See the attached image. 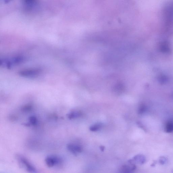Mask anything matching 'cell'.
I'll return each instance as SVG.
<instances>
[{
    "label": "cell",
    "instance_id": "obj_10",
    "mask_svg": "<svg viewBox=\"0 0 173 173\" xmlns=\"http://www.w3.org/2000/svg\"><path fill=\"white\" fill-rule=\"evenodd\" d=\"M165 131L166 133H170L173 131V123L172 122H168L166 125L165 128Z\"/></svg>",
    "mask_w": 173,
    "mask_h": 173
},
{
    "label": "cell",
    "instance_id": "obj_11",
    "mask_svg": "<svg viewBox=\"0 0 173 173\" xmlns=\"http://www.w3.org/2000/svg\"><path fill=\"white\" fill-rule=\"evenodd\" d=\"M102 126V124L100 123H97L95 125L90 126V130L92 131H98Z\"/></svg>",
    "mask_w": 173,
    "mask_h": 173
},
{
    "label": "cell",
    "instance_id": "obj_4",
    "mask_svg": "<svg viewBox=\"0 0 173 173\" xmlns=\"http://www.w3.org/2000/svg\"><path fill=\"white\" fill-rule=\"evenodd\" d=\"M40 71V70L38 69H27L20 71L19 74L22 77H33L39 75Z\"/></svg>",
    "mask_w": 173,
    "mask_h": 173
},
{
    "label": "cell",
    "instance_id": "obj_1",
    "mask_svg": "<svg viewBox=\"0 0 173 173\" xmlns=\"http://www.w3.org/2000/svg\"><path fill=\"white\" fill-rule=\"evenodd\" d=\"M24 60V58L21 57H14L10 60L3 59L1 60V65L10 68L14 65L22 63Z\"/></svg>",
    "mask_w": 173,
    "mask_h": 173
},
{
    "label": "cell",
    "instance_id": "obj_18",
    "mask_svg": "<svg viewBox=\"0 0 173 173\" xmlns=\"http://www.w3.org/2000/svg\"><path fill=\"white\" fill-rule=\"evenodd\" d=\"M100 150L101 151H104L105 149V146H102V145H101V146H100Z\"/></svg>",
    "mask_w": 173,
    "mask_h": 173
},
{
    "label": "cell",
    "instance_id": "obj_20",
    "mask_svg": "<svg viewBox=\"0 0 173 173\" xmlns=\"http://www.w3.org/2000/svg\"></svg>",
    "mask_w": 173,
    "mask_h": 173
},
{
    "label": "cell",
    "instance_id": "obj_14",
    "mask_svg": "<svg viewBox=\"0 0 173 173\" xmlns=\"http://www.w3.org/2000/svg\"><path fill=\"white\" fill-rule=\"evenodd\" d=\"M146 106L144 104H142L140 106L139 109L138 110V114H141L146 111Z\"/></svg>",
    "mask_w": 173,
    "mask_h": 173
},
{
    "label": "cell",
    "instance_id": "obj_8",
    "mask_svg": "<svg viewBox=\"0 0 173 173\" xmlns=\"http://www.w3.org/2000/svg\"><path fill=\"white\" fill-rule=\"evenodd\" d=\"M136 167L134 164L131 167L127 165H123L121 169V172L130 173L132 172L133 171L135 170Z\"/></svg>",
    "mask_w": 173,
    "mask_h": 173
},
{
    "label": "cell",
    "instance_id": "obj_15",
    "mask_svg": "<svg viewBox=\"0 0 173 173\" xmlns=\"http://www.w3.org/2000/svg\"><path fill=\"white\" fill-rule=\"evenodd\" d=\"M167 162V159L164 156H161L160 158L159 162L161 165L165 164V163Z\"/></svg>",
    "mask_w": 173,
    "mask_h": 173
},
{
    "label": "cell",
    "instance_id": "obj_17",
    "mask_svg": "<svg viewBox=\"0 0 173 173\" xmlns=\"http://www.w3.org/2000/svg\"><path fill=\"white\" fill-rule=\"evenodd\" d=\"M32 109V107L30 106H24L23 108H22L23 110L24 111H29V110H30L31 109Z\"/></svg>",
    "mask_w": 173,
    "mask_h": 173
},
{
    "label": "cell",
    "instance_id": "obj_3",
    "mask_svg": "<svg viewBox=\"0 0 173 173\" xmlns=\"http://www.w3.org/2000/svg\"><path fill=\"white\" fill-rule=\"evenodd\" d=\"M17 158L21 164L25 167L28 172H36L35 168L29 162L26 158L20 155L17 156Z\"/></svg>",
    "mask_w": 173,
    "mask_h": 173
},
{
    "label": "cell",
    "instance_id": "obj_16",
    "mask_svg": "<svg viewBox=\"0 0 173 173\" xmlns=\"http://www.w3.org/2000/svg\"><path fill=\"white\" fill-rule=\"evenodd\" d=\"M137 124L138 127H139L140 128L142 129V130L145 131V132H146L147 130L146 128H145V126L141 123H140V122H137Z\"/></svg>",
    "mask_w": 173,
    "mask_h": 173
},
{
    "label": "cell",
    "instance_id": "obj_5",
    "mask_svg": "<svg viewBox=\"0 0 173 173\" xmlns=\"http://www.w3.org/2000/svg\"><path fill=\"white\" fill-rule=\"evenodd\" d=\"M67 149L69 151L75 155L78 153H81L82 151V147L77 145L69 144L67 145Z\"/></svg>",
    "mask_w": 173,
    "mask_h": 173
},
{
    "label": "cell",
    "instance_id": "obj_13",
    "mask_svg": "<svg viewBox=\"0 0 173 173\" xmlns=\"http://www.w3.org/2000/svg\"><path fill=\"white\" fill-rule=\"evenodd\" d=\"M29 120V123L32 125H35L37 123L38 120L35 116H32L30 117Z\"/></svg>",
    "mask_w": 173,
    "mask_h": 173
},
{
    "label": "cell",
    "instance_id": "obj_6",
    "mask_svg": "<svg viewBox=\"0 0 173 173\" xmlns=\"http://www.w3.org/2000/svg\"><path fill=\"white\" fill-rule=\"evenodd\" d=\"M145 161H146V158L145 157L144 155L139 154L134 156L133 159L129 160L128 162L134 163V162H135L140 164H142L145 163Z\"/></svg>",
    "mask_w": 173,
    "mask_h": 173
},
{
    "label": "cell",
    "instance_id": "obj_9",
    "mask_svg": "<svg viewBox=\"0 0 173 173\" xmlns=\"http://www.w3.org/2000/svg\"><path fill=\"white\" fill-rule=\"evenodd\" d=\"M82 113L81 112L78 111H73L69 113L67 115L68 118L70 119H72L77 118L81 116Z\"/></svg>",
    "mask_w": 173,
    "mask_h": 173
},
{
    "label": "cell",
    "instance_id": "obj_7",
    "mask_svg": "<svg viewBox=\"0 0 173 173\" xmlns=\"http://www.w3.org/2000/svg\"><path fill=\"white\" fill-rule=\"evenodd\" d=\"M159 50L163 53H169L171 48L169 43L166 41L161 43L159 45Z\"/></svg>",
    "mask_w": 173,
    "mask_h": 173
},
{
    "label": "cell",
    "instance_id": "obj_2",
    "mask_svg": "<svg viewBox=\"0 0 173 173\" xmlns=\"http://www.w3.org/2000/svg\"><path fill=\"white\" fill-rule=\"evenodd\" d=\"M62 162V159L56 156H48L45 159L46 165L50 168L60 165Z\"/></svg>",
    "mask_w": 173,
    "mask_h": 173
},
{
    "label": "cell",
    "instance_id": "obj_19",
    "mask_svg": "<svg viewBox=\"0 0 173 173\" xmlns=\"http://www.w3.org/2000/svg\"><path fill=\"white\" fill-rule=\"evenodd\" d=\"M156 162H155V161H154V162L153 163V164H152L151 165L152 166V167H154V166L156 164Z\"/></svg>",
    "mask_w": 173,
    "mask_h": 173
},
{
    "label": "cell",
    "instance_id": "obj_12",
    "mask_svg": "<svg viewBox=\"0 0 173 173\" xmlns=\"http://www.w3.org/2000/svg\"><path fill=\"white\" fill-rule=\"evenodd\" d=\"M158 80L161 83L164 84L167 81L168 78L164 75H161L159 76Z\"/></svg>",
    "mask_w": 173,
    "mask_h": 173
}]
</instances>
